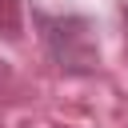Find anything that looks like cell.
I'll list each match as a JSON object with an SVG mask.
<instances>
[{
  "label": "cell",
  "instance_id": "6da1fadb",
  "mask_svg": "<svg viewBox=\"0 0 128 128\" xmlns=\"http://www.w3.org/2000/svg\"><path fill=\"white\" fill-rule=\"evenodd\" d=\"M44 28V44L52 52V60L68 72H88L96 64V44H92V28L80 16H40Z\"/></svg>",
  "mask_w": 128,
  "mask_h": 128
},
{
  "label": "cell",
  "instance_id": "7a4b0ae2",
  "mask_svg": "<svg viewBox=\"0 0 128 128\" xmlns=\"http://www.w3.org/2000/svg\"><path fill=\"white\" fill-rule=\"evenodd\" d=\"M20 32V0H0V36Z\"/></svg>",
  "mask_w": 128,
  "mask_h": 128
},
{
  "label": "cell",
  "instance_id": "3957f363",
  "mask_svg": "<svg viewBox=\"0 0 128 128\" xmlns=\"http://www.w3.org/2000/svg\"><path fill=\"white\" fill-rule=\"evenodd\" d=\"M124 20H128V0H124Z\"/></svg>",
  "mask_w": 128,
  "mask_h": 128
}]
</instances>
